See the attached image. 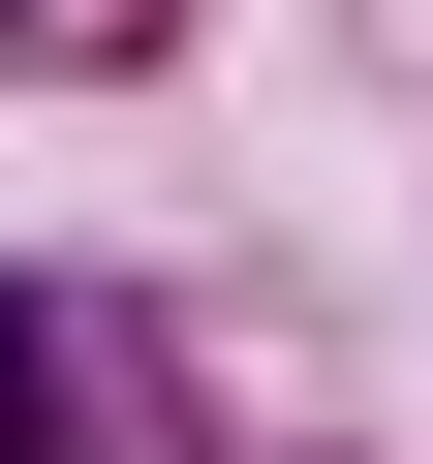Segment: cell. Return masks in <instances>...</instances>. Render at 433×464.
<instances>
[{
  "label": "cell",
  "instance_id": "6da1fadb",
  "mask_svg": "<svg viewBox=\"0 0 433 464\" xmlns=\"http://www.w3.org/2000/svg\"><path fill=\"white\" fill-rule=\"evenodd\" d=\"M0 464H63V341H32V279H0Z\"/></svg>",
  "mask_w": 433,
  "mask_h": 464
},
{
  "label": "cell",
  "instance_id": "7a4b0ae2",
  "mask_svg": "<svg viewBox=\"0 0 433 464\" xmlns=\"http://www.w3.org/2000/svg\"><path fill=\"white\" fill-rule=\"evenodd\" d=\"M0 32H32V0H0Z\"/></svg>",
  "mask_w": 433,
  "mask_h": 464
}]
</instances>
